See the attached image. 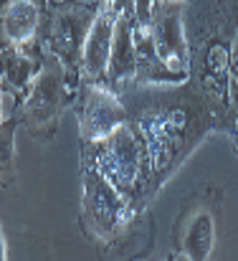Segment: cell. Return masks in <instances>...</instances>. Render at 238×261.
I'll use <instances>...</instances> for the list:
<instances>
[{
    "instance_id": "6da1fadb",
    "label": "cell",
    "mask_w": 238,
    "mask_h": 261,
    "mask_svg": "<svg viewBox=\"0 0 238 261\" xmlns=\"http://www.w3.org/2000/svg\"><path fill=\"white\" fill-rule=\"evenodd\" d=\"M137 145L127 129H117L104 150L101 168L104 177H112L117 185H127L137 175Z\"/></svg>"
},
{
    "instance_id": "7a4b0ae2",
    "label": "cell",
    "mask_w": 238,
    "mask_h": 261,
    "mask_svg": "<svg viewBox=\"0 0 238 261\" xmlns=\"http://www.w3.org/2000/svg\"><path fill=\"white\" fill-rule=\"evenodd\" d=\"M112 31H114V13L101 10L84 43V71L89 76H101L107 71L109 51H112Z\"/></svg>"
},
{
    "instance_id": "3957f363",
    "label": "cell",
    "mask_w": 238,
    "mask_h": 261,
    "mask_svg": "<svg viewBox=\"0 0 238 261\" xmlns=\"http://www.w3.org/2000/svg\"><path fill=\"white\" fill-rule=\"evenodd\" d=\"M84 135L86 137H94V140H101V137H109L119 129V122H122V107L107 94V91H94L86 109H84Z\"/></svg>"
},
{
    "instance_id": "277c9868",
    "label": "cell",
    "mask_w": 238,
    "mask_h": 261,
    "mask_svg": "<svg viewBox=\"0 0 238 261\" xmlns=\"http://www.w3.org/2000/svg\"><path fill=\"white\" fill-rule=\"evenodd\" d=\"M38 25V8L33 0H8L0 13V36L3 41L20 43Z\"/></svg>"
},
{
    "instance_id": "5b68a950",
    "label": "cell",
    "mask_w": 238,
    "mask_h": 261,
    "mask_svg": "<svg viewBox=\"0 0 238 261\" xmlns=\"http://www.w3.org/2000/svg\"><path fill=\"white\" fill-rule=\"evenodd\" d=\"M180 31L182 28H180V20L172 13V8H170V13H162L157 25V54L162 56V61H167L175 69L180 64V51H182V33Z\"/></svg>"
},
{
    "instance_id": "8992f818",
    "label": "cell",
    "mask_w": 238,
    "mask_h": 261,
    "mask_svg": "<svg viewBox=\"0 0 238 261\" xmlns=\"http://www.w3.org/2000/svg\"><path fill=\"white\" fill-rule=\"evenodd\" d=\"M210 241H213V223L208 216H198L185 239V251L190 254L193 261H205L210 251Z\"/></svg>"
},
{
    "instance_id": "52a82bcc",
    "label": "cell",
    "mask_w": 238,
    "mask_h": 261,
    "mask_svg": "<svg viewBox=\"0 0 238 261\" xmlns=\"http://www.w3.org/2000/svg\"><path fill=\"white\" fill-rule=\"evenodd\" d=\"M0 173H13V135H10V127L5 129V137H0Z\"/></svg>"
},
{
    "instance_id": "ba28073f",
    "label": "cell",
    "mask_w": 238,
    "mask_h": 261,
    "mask_svg": "<svg viewBox=\"0 0 238 261\" xmlns=\"http://www.w3.org/2000/svg\"><path fill=\"white\" fill-rule=\"evenodd\" d=\"M0 261H5V244H3V233H0Z\"/></svg>"
}]
</instances>
